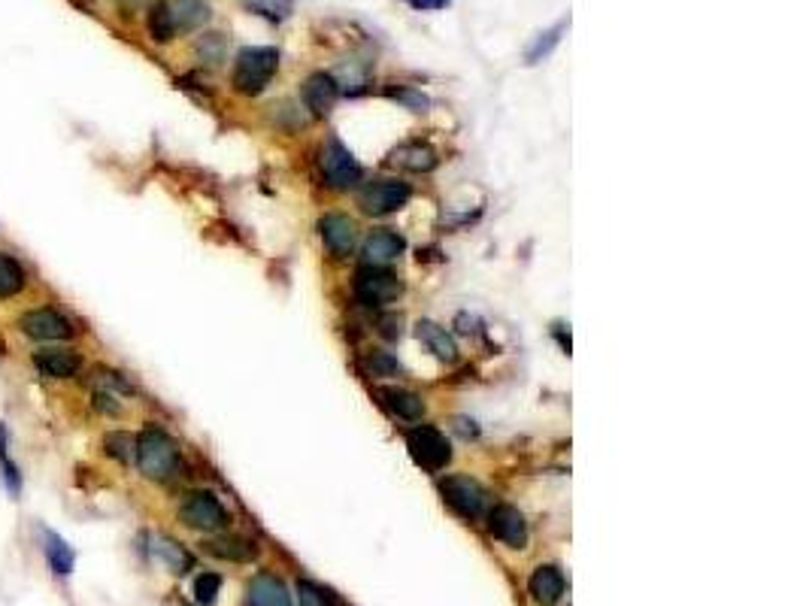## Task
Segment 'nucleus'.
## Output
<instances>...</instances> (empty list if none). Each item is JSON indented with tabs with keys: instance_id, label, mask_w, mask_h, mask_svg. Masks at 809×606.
<instances>
[{
	"instance_id": "5701e85b",
	"label": "nucleus",
	"mask_w": 809,
	"mask_h": 606,
	"mask_svg": "<svg viewBox=\"0 0 809 606\" xmlns=\"http://www.w3.org/2000/svg\"><path fill=\"white\" fill-rule=\"evenodd\" d=\"M7 440H10L7 425L0 422V479H4V485H7V491H10L13 497H19V494H22V470H19V464L10 458Z\"/></svg>"
},
{
	"instance_id": "c9c22d12",
	"label": "nucleus",
	"mask_w": 809,
	"mask_h": 606,
	"mask_svg": "<svg viewBox=\"0 0 809 606\" xmlns=\"http://www.w3.org/2000/svg\"><path fill=\"white\" fill-rule=\"evenodd\" d=\"M413 10H443L449 7V0H407Z\"/></svg>"
},
{
	"instance_id": "2f4dec72",
	"label": "nucleus",
	"mask_w": 809,
	"mask_h": 606,
	"mask_svg": "<svg viewBox=\"0 0 809 606\" xmlns=\"http://www.w3.org/2000/svg\"><path fill=\"white\" fill-rule=\"evenodd\" d=\"M297 597H300V606H331L328 594L316 588L313 582H297Z\"/></svg>"
},
{
	"instance_id": "473e14b6",
	"label": "nucleus",
	"mask_w": 809,
	"mask_h": 606,
	"mask_svg": "<svg viewBox=\"0 0 809 606\" xmlns=\"http://www.w3.org/2000/svg\"><path fill=\"white\" fill-rule=\"evenodd\" d=\"M388 94H391L394 100H400V104H407L410 110H416V113L428 110V104H431V100H428V97H425L422 91H413V88H397V91L391 88Z\"/></svg>"
},
{
	"instance_id": "c756f323",
	"label": "nucleus",
	"mask_w": 809,
	"mask_h": 606,
	"mask_svg": "<svg viewBox=\"0 0 809 606\" xmlns=\"http://www.w3.org/2000/svg\"><path fill=\"white\" fill-rule=\"evenodd\" d=\"M246 4L255 10V13H261V16H267V19H285L288 13H291V0H246Z\"/></svg>"
},
{
	"instance_id": "b1692460",
	"label": "nucleus",
	"mask_w": 809,
	"mask_h": 606,
	"mask_svg": "<svg viewBox=\"0 0 809 606\" xmlns=\"http://www.w3.org/2000/svg\"><path fill=\"white\" fill-rule=\"evenodd\" d=\"M207 552L225 561H252L255 558V546L240 540V537H219L207 543Z\"/></svg>"
},
{
	"instance_id": "9d476101",
	"label": "nucleus",
	"mask_w": 809,
	"mask_h": 606,
	"mask_svg": "<svg viewBox=\"0 0 809 606\" xmlns=\"http://www.w3.org/2000/svg\"><path fill=\"white\" fill-rule=\"evenodd\" d=\"M488 528L503 546H510V549L528 546V522L516 507H510V503H500V507H494L488 513Z\"/></svg>"
},
{
	"instance_id": "393cba45",
	"label": "nucleus",
	"mask_w": 809,
	"mask_h": 606,
	"mask_svg": "<svg viewBox=\"0 0 809 606\" xmlns=\"http://www.w3.org/2000/svg\"><path fill=\"white\" fill-rule=\"evenodd\" d=\"M155 555L173 570V573H188L191 570V555L176 543V540H167V537H155Z\"/></svg>"
},
{
	"instance_id": "423d86ee",
	"label": "nucleus",
	"mask_w": 809,
	"mask_h": 606,
	"mask_svg": "<svg viewBox=\"0 0 809 606\" xmlns=\"http://www.w3.org/2000/svg\"><path fill=\"white\" fill-rule=\"evenodd\" d=\"M407 449H410L413 461H416L419 467L431 470V473L443 470V467L452 461V446H449V440H446L437 428H428V425L410 431Z\"/></svg>"
},
{
	"instance_id": "412c9836",
	"label": "nucleus",
	"mask_w": 809,
	"mask_h": 606,
	"mask_svg": "<svg viewBox=\"0 0 809 606\" xmlns=\"http://www.w3.org/2000/svg\"><path fill=\"white\" fill-rule=\"evenodd\" d=\"M25 285H28L25 267L10 252H0V300L19 297L25 291Z\"/></svg>"
},
{
	"instance_id": "f704fd0d",
	"label": "nucleus",
	"mask_w": 809,
	"mask_h": 606,
	"mask_svg": "<svg viewBox=\"0 0 809 606\" xmlns=\"http://www.w3.org/2000/svg\"><path fill=\"white\" fill-rule=\"evenodd\" d=\"M379 334L388 337V340H397L400 337V316H382L379 319Z\"/></svg>"
},
{
	"instance_id": "f257e3e1",
	"label": "nucleus",
	"mask_w": 809,
	"mask_h": 606,
	"mask_svg": "<svg viewBox=\"0 0 809 606\" xmlns=\"http://www.w3.org/2000/svg\"><path fill=\"white\" fill-rule=\"evenodd\" d=\"M134 455H137V464H140L143 476H149L155 482H167V479L179 476V470H182L179 446L161 428H146L134 443Z\"/></svg>"
},
{
	"instance_id": "39448f33",
	"label": "nucleus",
	"mask_w": 809,
	"mask_h": 606,
	"mask_svg": "<svg viewBox=\"0 0 809 606\" xmlns=\"http://www.w3.org/2000/svg\"><path fill=\"white\" fill-rule=\"evenodd\" d=\"M400 291H403L400 279L391 270H385V267H370L367 264L355 276V294H358V300L364 303V307H370V310L385 307V303L397 300Z\"/></svg>"
},
{
	"instance_id": "c85d7f7f",
	"label": "nucleus",
	"mask_w": 809,
	"mask_h": 606,
	"mask_svg": "<svg viewBox=\"0 0 809 606\" xmlns=\"http://www.w3.org/2000/svg\"><path fill=\"white\" fill-rule=\"evenodd\" d=\"M561 31H564V22H558V25H555L552 31L540 34V37H537V43H534V46L528 49V61H540V58H546V55H549V52L555 49V43L561 40V37H558Z\"/></svg>"
},
{
	"instance_id": "7ed1b4c3",
	"label": "nucleus",
	"mask_w": 809,
	"mask_h": 606,
	"mask_svg": "<svg viewBox=\"0 0 809 606\" xmlns=\"http://www.w3.org/2000/svg\"><path fill=\"white\" fill-rule=\"evenodd\" d=\"M179 519L182 525L194 528V531H225L228 528V510L222 507V500L210 491H191L185 500H182V507H179Z\"/></svg>"
},
{
	"instance_id": "ddd939ff",
	"label": "nucleus",
	"mask_w": 809,
	"mask_h": 606,
	"mask_svg": "<svg viewBox=\"0 0 809 606\" xmlns=\"http://www.w3.org/2000/svg\"><path fill=\"white\" fill-rule=\"evenodd\" d=\"M337 94H340V85L331 73H313L307 85H303V100H307V107L316 116H328L334 110Z\"/></svg>"
},
{
	"instance_id": "9b49d317",
	"label": "nucleus",
	"mask_w": 809,
	"mask_h": 606,
	"mask_svg": "<svg viewBox=\"0 0 809 606\" xmlns=\"http://www.w3.org/2000/svg\"><path fill=\"white\" fill-rule=\"evenodd\" d=\"M34 367L46 379H73L82 370V355L70 349H40L34 352Z\"/></svg>"
},
{
	"instance_id": "6e6552de",
	"label": "nucleus",
	"mask_w": 809,
	"mask_h": 606,
	"mask_svg": "<svg viewBox=\"0 0 809 606\" xmlns=\"http://www.w3.org/2000/svg\"><path fill=\"white\" fill-rule=\"evenodd\" d=\"M440 491H443V500L449 503V507L461 519L473 522V519L482 516V510H485V491H482V485L476 479H470V476H446L443 485H440Z\"/></svg>"
},
{
	"instance_id": "dca6fc26",
	"label": "nucleus",
	"mask_w": 809,
	"mask_h": 606,
	"mask_svg": "<svg viewBox=\"0 0 809 606\" xmlns=\"http://www.w3.org/2000/svg\"><path fill=\"white\" fill-rule=\"evenodd\" d=\"M403 249H407V243H403L400 234H394V231H376L364 243V261L370 267H382V264L394 261Z\"/></svg>"
},
{
	"instance_id": "72a5a7b5",
	"label": "nucleus",
	"mask_w": 809,
	"mask_h": 606,
	"mask_svg": "<svg viewBox=\"0 0 809 606\" xmlns=\"http://www.w3.org/2000/svg\"><path fill=\"white\" fill-rule=\"evenodd\" d=\"M200 55H204V58H213V61H219V58H222V37H219V34L204 37V43H200Z\"/></svg>"
},
{
	"instance_id": "f8f14e48",
	"label": "nucleus",
	"mask_w": 809,
	"mask_h": 606,
	"mask_svg": "<svg viewBox=\"0 0 809 606\" xmlns=\"http://www.w3.org/2000/svg\"><path fill=\"white\" fill-rule=\"evenodd\" d=\"M319 234H322V240H325V246H328V252H331L334 258L352 255L355 240H358V228H355V222L346 219V216H325V219L319 222Z\"/></svg>"
},
{
	"instance_id": "1a4fd4ad",
	"label": "nucleus",
	"mask_w": 809,
	"mask_h": 606,
	"mask_svg": "<svg viewBox=\"0 0 809 606\" xmlns=\"http://www.w3.org/2000/svg\"><path fill=\"white\" fill-rule=\"evenodd\" d=\"M322 170L328 185L334 188H352L361 182V164L352 158V152L340 140H328L322 149Z\"/></svg>"
},
{
	"instance_id": "f3484780",
	"label": "nucleus",
	"mask_w": 809,
	"mask_h": 606,
	"mask_svg": "<svg viewBox=\"0 0 809 606\" xmlns=\"http://www.w3.org/2000/svg\"><path fill=\"white\" fill-rule=\"evenodd\" d=\"M379 397L385 400V407H388L397 419H403V422H419V419L425 416V403H422V397L413 394V391H407V388H382Z\"/></svg>"
},
{
	"instance_id": "2eb2a0df",
	"label": "nucleus",
	"mask_w": 809,
	"mask_h": 606,
	"mask_svg": "<svg viewBox=\"0 0 809 606\" xmlns=\"http://www.w3.org/2000/svg\"><path fill=\"white\" fill-rule=\"evenodd\" d=\"M249 606H294V603L282 579L261 573L249 585Z\"/></svg>"
},
{
	"instance_id": "f03ea898",
	"label": "nucleus",
	"mask_w": 809,
	"mask_h": 606,
	"mask_svg": "<svg viewBox=\"0 0 809 606\" xmlns=\"http://www.w3.org/2000/svg\"><path fill=\"white\" fill-rule=\"evenodd\" d=\"M279 55L270 46H246L234 64V85L243 94H261L276 76Z\"/></svg>"
},
{
	"instance_id": "6ab92c4d",
	"label": "nucleus",
	"mask_w": 809,
	"mask_h": 606,
	"mask_svg": "<svg viewBox=\"0 0 809 606\" xmlns=\"http://www.w3.org/2000/svg\"><path fill=\"white\" fill-rule=\"evenodd\" d=\"M167 7H170L176 34L197 31L200 25L210 22V4H204V0H167Z\"/></svg>"
},
{
	"instance_id": "a878e982",
	"label": "nucleus",
	"mask_w": 809,
	"mask_h": 606,
	"mask_svg": "<svg viewBox=\"0 0 809 606\" xmlns=\"http://www.w3.org/2000/svg\"><path fill=\"white\" fill-rule=\"evenodd\" d=\"M149 34L152 40L158 43H167L176 37V28H173V16H170V7H167V0H161V4H155L149 10Z\"/></svg>"
},
{
	"instance_id": "0eeeda50",
	"label": "nucleus",
	"mask_w": 809,
	"mask_h": 606,
	"mask_svg": "<svg viewBox=\"0 0 809 606\" xmlns=\"http://www.w3.org/2000/svg\"><path fill=\"white\" fill-rule=\"evenodd\" d=\"M413 197L410 185L407 182H397V179H379V182H370L361 194H358V204L364 213L370 216H388L400 207H407V200Z\"/></svg>"
},
{
	"instance_id": "20e7f679",
	"label": "nucleus",
	"mask_w": 809,
	"mask_h": 606,
	"mask_svg": "<svg viewBox=\"0 0 809 606\" xmlns=\"http://www.w3.org/2000/svg\"><path fill=\"white\" fill-rule=\"evenodd\" d=\"M19 331L37 343H58V340H70L76 334L73 322L58 313L55 307H37L19 316Z\"/></svg>"
},
{
	"instance_id": "7c9ffc66",
	"label": "nucleus",
	"mask_w": 809,
	"mask_h": 606,
	"mask_svg": "<svg viewBox=\"0 0 809 606\" xmlns=\"http://www.w3.org/2000/svg\"><path fill=\"white\" fill-rule=\"evenodd\" d=\"M367 367H370L373 376H397V373H400L397 358H391L388 352H373V355L367 358Z\"/></svg>"
},
{
	"instance_id": "bb28decb",
	"label": "nucleus",
	"mask_w": 809,
	"mask_h": 606,
	"mask_svg": "<svg viewBox=\"0 0 809 606\" xmlns=\"http://www.w3.org/2000/svg\"><path fill=\"white\" fill-rule=\"evenodd\" d=\"M219 591H222V576L219 573H200L194 579V600L200 606H213L219 600Z\"/></svg>"
},
{
	"instance_id": "aec40b11",
	"label": "nucleus",
	"mask_w": 809,
	"mask_h": 606,
	"mask_svg": "<svg viewBox=\"0 0 809 606\" xmlns=\"http://www.w3.org/2000/svg\"><path fill=\"white\" fill-rule=\"evenodd\" d=\"M416 334H419V340L440 358V361H455L458 358V346H455V340L446 334V328H440V325H434V322H419L416 325Z\"/></svg>"
},
{
	"instance_id": "cd10ccee",
	"label": "nucleus",
	"mask_w": 809,
	"mask_h": 606,
	"mask_svg": "<svg viewBox=\"0 0 809 606\" xmlns=\"http://www.w3.org/2000/svg\"><path fill=\"white\" fill-rule=\"evenodd\" d=\"M104 449H107L110 458H116V461L125 464V461H131V455H134V440H131L128 434H122V431H113V434H107Z\"/></svg>"
},
{
	"instance_id": "4be33fe9",
	"label": "nucleus",
	"mask_w": 809,
	"mask_h": 606,
	"mask_svg": "<svg viewBox=\"0 0 809 606\" xmlns=\"http://www.w3.org/2000/svg\"><path fill=\"white\" fill-rule=\"evenodd\" d=\"M391 161L400 164V167H407V170H416V173H428V170L437 167V152L431 146L410 143V146H400Z\"/></svg>"
},
{
	"instance_id": "4468645a",
	"label": "nucleus",
	"mask_w": 809,
	"mask_h": 606,
	"mask_svg": "<svg viewBox=\"0 0 809 606\" xmlns=\"http://www.w3.org/2000/svg\"><path fill=\"white\" fill-rule=\"evenodd\" d=\"M528 588H531V597L540 606H555L561 600V594H564V573L558 567H552V564H543V567L534 570Z\"/></svg>"
},
{
	"instance_id": "a211bd4d",
	"label": "nucleus",
	"mask_w": 809,
	"mask_h": 606,
	"mask_svg": "<svg viewBox=\"0 0 809 606\" xmlns=\"http://www.w3.org/2000/svg\"><path fill=\"white\" fill-rule=\"evenodd\" d=\"M43 555H46L49 570H52L55 576H70L73 567H76V552H73V546H70L61 534L46 531V528H43Z\"/></svg>"
}]
</instances>
